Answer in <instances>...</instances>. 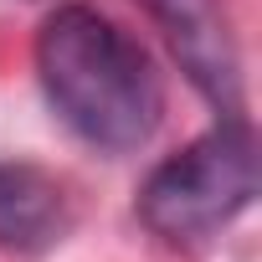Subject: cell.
Segmentation results:
<instances>
[{"mask_svg":"<svg viewBox=\"0 0 262 262\" xmlns=\"http://www.w3.org/2000/svg\"><path fill=\"white\" fill-rule=\"evenodd\" d=\"M36 77L52 113L98 155H134L165 118L149 52L93 6H57L36 31Z\"/></svg>","mask_w":262,"mask_h":262,"instance_id":"cell-1","label":"cell"},{"mask_svg":"<svg viewBox=\"0 0 262 262\" xmlns=\"http://www.w3.org/2000/svg\"><path fill=\"white\" fill-rule=\"evenodd\" d=\"M257 201V139L242 113H221L216 128L160 160L139 190V221L170 242L195 247L226 231Z\"/></svg>","mask_w":262,"mask_h":262,"instance_id":"cell-2","label":"cell"},{"mask_svg":"<svg viewBox=\"0 0 262 262\" xmlns=\"http://www.w3.org/2000/svg\"><path fill=\"white\" fill-rule=\"evenodd\" d=\"M139 6L165 31L185 77L221 113H242V57H236L231 16L221 0H139Z\"/></svg>","mask_w":262,"mask_h":262,"instance_id":"cell-3","label":"cell"},{"mask_svg":"<svg viewBox=\"0 0 262 262\" xmlns=\"http://www.w3.org/2000/svg\"><path fill=\"white\" fill-rule=\"evenodd\" d=\"M72 221V195L52 170L31 160H0V252L6 257H41L62 247Z\"/></svg>","mask_w":262,"mask_h":262,"instance_id":"cell-4","label":"cell"}]
</instances>
